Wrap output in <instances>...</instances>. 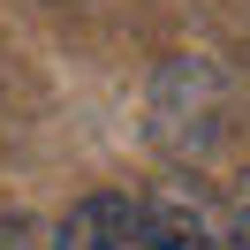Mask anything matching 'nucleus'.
<instances>
[{
  "mask_svg": "<svg viewBox=\"0 0 250 250\" xmlns=\"http://www.w3.org/2000/svg\"><path fill=\"white\" fill-rule=\"evenodd\" d=\"M53 250H159V235H152V220H144L137 197H83L61 220Z\"/></svg>",
  "mask_w": 250,
  "mask_h": 250,
  "instance_id": "obj_1",
  "label": "nucleus"
},
{
  "mask_svg": "<svg viewBox=\"0 0 250 250\" xmlns=\"http://www.w3.org/2000/svg\"><path fill=\"white\" fill-rule=\"evenodd\" d=\"M144 220H152L159 250H243L220 220H205L197 205H174V197H152V205H144Z\"/></svg>",
  "mask_w": 250,
  "mask_h": 250,
  "instance_id": "obj_2",
  "label": "nucleus"
}]
</instances>
